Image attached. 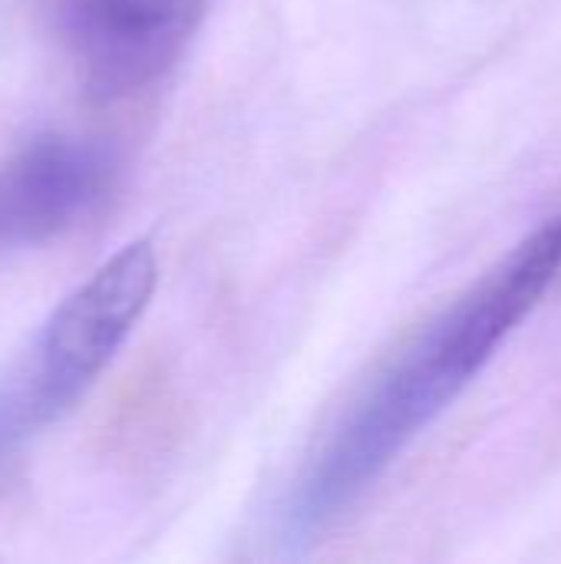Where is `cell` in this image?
<instances>
[{"instance_id":"6da1fadb","label":"cell","mask_w":561,"mask_h":564,"mask_svg":"<svg viewBox=\"0 0 561 564\" xmlns=\"http://www.w3.org/2000/svg\"><path fill=\"white\" fill-rule=\"evenodd\" d=\"M561 274V218L542 221L473 291L427 324L341 413L308 459L291 529L314 535L341 519L393 459L473 383Z\"/></svg>"},{"instance_id":"7a4b0ae2","label":"cell","mask_w":561,"mask_h":564,"mask_svg":"<svg viewBox=\"0 0 561 564\" xmlns=\"http://www.w3.org/2000/svg\"><path fill=\"white\" fill-rule=\"evenodd\" d=\"M155 271L152 245L132 241L50 314L0 387V459L69 410L109 367L155 291Z\"/></svg>"},{"instance_id":"3957f363","label":"cell","mask_w":561,"mask_h":564,"mask_svg":"<svg viewBox=\"0 0 561 564\" xmlns=\"http://www.w3.org/2000/svg\"><path fill=\"white\" fill-rule=\"evenodd\" d=\"M208 0H50L56 33L89 93L152 86L185 50Z\"/></svg>"},{"instance_id":"277c9868","label":"cell","mask_w":561,"mask_h":564,"mask_svg":"<svg viewBox=\"0 0 561 564\" xmlns=\"http://www.w3.org/2000/svg\"><path fill=\"white\" fill-rule=\"evenodd\" d=\"M109 182V152L83 139H46L0 165V254L63 235L103 202Z\"/></svg>"}]
</instances>
